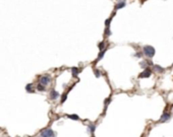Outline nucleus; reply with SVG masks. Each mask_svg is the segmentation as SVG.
Listing matches in <instances>:
<instances>
[{"mask_svg":"<svg viewBox=\"0 0 173 137\" xmlns=\"http://www.w3.org/2000/svg\"><path fill=\"white\" fill-rule=\"evenodd\" d=\"M105 52H106V50L105 49H103V50H101V52L99 53V55H98V58H97V60H96V62H98L99 60H101L103 57H104V55H105Z\"/></svg>","mask_w":173,"mask_h":137,"instance_id":"nucleus-9","label":"nucleus"},{"mask_svg":"<svg viewBox=\"0 0 173 137\" xmlns=\"http://www.w3.org/2000/svg\"><path fill=\"white\" fill-rule=\"evenodd\" d=\"M41 136H45V137H53L55 136V133L53 132V130L51 128H46L44 130H42L40 133Z\"/></svg>","mask_w":173,"mask_h":137,"instance_id":"nucleus-3","label":"nucleus"},{"mask_svg":"<svg viewBox=\"0 0 173 137\" xmlns=\"http://www.w3.org/2000/svg\"><path fill=\"white\" fill-rule=\"evenodd\" d=\"M110 102H111V98H108V100H106V101H105V105L107 106V105H108Z\"/></svg>","mask_w":173,"mask_h":137,"instance_id":"nucleus-21","label":"nucleus"},{"mask_svg":"<svg viewBox=\"0 0 173 137\" xmlns=\"http://www.w3.org/2000/svg\"><path fill=\"white\" fill-rule=\"evenodd\" d=\"M104 45H105V44H104V42H101V43L99 44V49H100V51L104 49Z\"/></svg>","mask_w":173,"mask_h":137,"instance_id":"nucleus-18","label":"nucleus"},{"mask_svg":"<svg viewBox=\"0 0 173 137\" xmlns=\"http://www.w3.org/2000/svg\"><path fill=\"white\" fill-rule=\"evenodd\" d=\"M34 84L33 83H28V84L26 85V90L28 91V93H34Z\"/></svg>","mask_w":173,"mask_h":137,"instance_id":"nucleus-8","label":"nucleus"},{"mask_svg":"<svg viewBox=\"0 0 173 137\" xmlns=\"http://www.w3.org/2000/svg\"><path fill=\"white\" fill-rule=\"evenodd\" d=\"M151 74H152L151 70H150V69H146V70H144L140 74V77L141 78H143V77H150V76H151Z\"/></svg>","mask_w":173,"mask_h":137,"instance_id":"nucleus-6","label":"nucleus"},{"mask_svg":"<svg viewBox=\"0 0 173 137\" xmlns=\"http://www.w3.org/2000/svg\"><path fill=\"white\" fill-rule=\"evenodd\" d=\"M59 98V93L58 91H56L54 89H52L51 91H50V98L51 100H56V98Z\"/></svg>","mask_w":173,"mask_h":137,"instance_id":"nucleus-5","label":"nucleus"},{"mask_svg":"<svg viewBox=\"0 0 173 137\" xmlns=\"http://www.w3.org/2000/svg\"><path fill=\"white\" fill-rule=\"evenodd\" d=\"M66 98H67V94H66V93H64L63 96H62V98H61V103L63 104V103H64L65 101H66Z\"/></svg>","mask_w":173,"mask_h":137,"instance_id":"nucleus-17","label":"nucleus"},{"mask_svg":"<svg viewBox=\"0 0 173 137\" xmlns=\"http://www.w3.org/2000/svg\"><path fill=\"white\" fill-rule=\"evenodd\" d=\"M111 35V30L109 29V28H107L106 29V36H110Z\"/></svg>","mask_w":173,"mask_h":137,"instance_id":"nucleus-19","label":"nucleus"},{"mask_svg":"<svg viewBox=\"0 0 173 137\" xmlns=\"http://www.w3.org/2000/svg\"><path fill=\"white\" fill-rule=\"evenodd\" d=\"M88 130H89V132H91L92 134H94V132L96 130V126L94 124H90L89 125V128H88Z\"/></svg>","mask_w":173,"mask_h":137,"instance_id":"nucleus-10","label":"nucleus"},{"mask_svg":"<svg viewBox=\"0 0 173 137\" xmlns=\"http://www.w3.org/2000/svg\"><path fill=\"white\" fill-rule=\"evenodd\" d=\"M45 85H43V84H41V83H39V84L37 85V89L39 90V91H44L45 90Z\"/></svg>","mask_w":173,"mask_h":137,"instance_id":"nucleus-13","label":"nucleus"},{"mask_svg":"<svg viewBox=\"0 0 173 137\" xmlns=\"http://www.w3.org/2000/svg\"><path fill=\"white\" fill-rule=\"evenodd\" d=\"M67 117L69 118V119H71V120H75V121H78L79 119V117L78 116V115H67Z\"/></svg>","mask_w":173,"mask_h":137,"instance_id":"nucleus-11","label":"nucleus"},{"mask_svg":"<svg viewBox=\"0 0 173 137\" xmlns=\"http://www.w3.org/2000/svg\"><path fill=\"white\" fill-rule=\"evenodd\" d=\"M170 117H171L170 113H167V112H165V113H163V115L161 116L160 122H162V123H164V122H166V121H168L169 119H170Z\"/></svg>","mask_w":173,"mask_h":137,"instance_id":"nucleus-4","label":"nucleus"},{"mask_svg":"<svg viewBox=\"0 0 173 137\" xmlns=\"http://www.w3.org/2000/svg\"><path fill=\"white\" fill-rule=\"evenodd\" d=\"M144 53L147 57L152 58V57L155 55V49H154L152 46H145L144 47Z\"/></svg>","mask_w":173,"mask_h":137,"instance_id":"nucleus-2","label":"nucleus"},{"mask_svg":"<svg viewBox=\"0 0 173 137\" xmlns=\"http://www.w3.org/2000/svg\"><path fill=\"white\" fill-rule=\"evenodd\" d=\"M51 81H52V78H51V76H50L49 74L42 75V76H40V78H39V83H41V84H43L45 86H47L49 83H51Z\"/></svg>","mask_w":173,"mask_h":137,"instance_id":"nucleus-1","label":"nucleus"},{"mask_svg":"<svg viewBox=\"0 0 173 137\" xmlns=\"http://www.w3.org/2000/svg\"><path fill=\"white\" fill-rule=\"evenodd\" d=\"M94 73H95V76H96V77H100V76H101V72H100L99 70H95Z\"/></svg>","mask_w":173,"mask_h":137,"instance_id":"nucleus-16","label":"nucleus"},{"mask_svg":"<svg viewBox=\"0 0 173 137\" xmlns=\"http://www.w3.org/2000/svg\"><path fill=\"white\" fill-rule=\"evenodd\" d=\"M71 71H72V75H73V76H78V74H79V69H78V68H76V67H72Z\"/></svg>","mask_w":173,"mask_h":137,"instance_id":"nucleus-12","label":"nucleus"},{"mask_svg":"<svg viewBox=\"0 0 173 137\" xmlns=\"http://www.w3.org/2000/svg\"><path fill=\"white\" fill-rule=\"evenodd\" d=\"M111 20H112V17H110V18H108L106 21H105V24H106V26L107 28H109V25H110V22H111Z\"/></svg>","mask_w":173,"mask_h":137,"instance_id":"nucleus-15","label":"nucleus"},{"mask_svg":"<svg viewBox=\"0 0 173 137\" xmlns=\"http://www.w3.org/2000/svg\"><path fill=\"white\" fill-rule=\"evenodd\" d=\"M141 66L146 68V67H147V62H141Z\"/></svg>","mask_w":173,"mask_h":137,"instance_id":"nucleus-20","label":"nucleus"},{"mask_svg":"<svg viewBox=\"0 0 173 137\" xmlns=\"http://www.w3.org/2000/svg\"><path fill=\"white\" fill-rule=\"evenodd\" d=\"M125 6V0H120L117 4H116V6H115V10H117V9H120V8H122V7H124Z\"/></svg>","mask_w":173,"mask_h":137,"instance_id":"nucleus-7","label":"nucleus"},{"mask_svg":"<svg viewBox=\"0 0 173 137\" xmlns=\"http://www.w3.org/2000/svg\"><path fill=\"white\" fill-rule=\"evenodd\" d=\"M154 68H155V70H156V71H158V72H163V71H164L163 68H162V67H160L159 65H155V66H154Z\"/></svg>","mask_w":173,"mask_h":137,"instance_id":"nucleus-14","label":"nucleus"}]
</instances>
